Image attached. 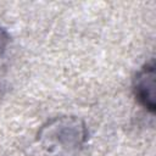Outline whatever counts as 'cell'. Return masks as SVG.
Masks as SVG:
<instances>
[{
  "label": "cell",
  "instance_id": "6da1fadb",
  "mask_svg": "<svg viewBox=\"0 0 156 156\" xmlns=\"http://www.w3.org/2000/svg\"><path fill=\"white\" fill-rule=\"evenodd\" d=\"M87 136L84 123L76 117H60L40 129L38 140L50 154H69L78 150Z\"/></svg>",
  "mask_w": 156,
  "mask_h": 156
},
{
  "label": "cell",
  "instance_id": "7a4b0ae2",
  "mask_svg": "<svg viewBox=\"0 0 156 156\" xmlns=\"http://www.w3.org/2000/svg\"><path fill=\"white\" fill-rule=\"evenodd\" d=\"M154 87H155V65L154 61L145 63V66L138 72L134 79V95L138 102L149 110L155 111V99H154Z\"/></svg>",
  "mask_w": 156,
  "mask_h": 156
}]
</instances>
